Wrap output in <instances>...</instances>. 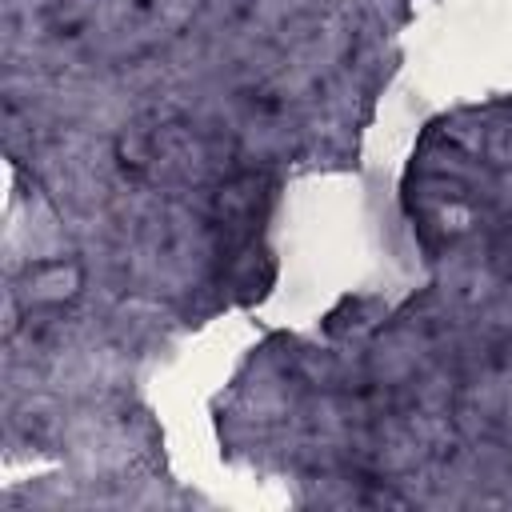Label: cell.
I'll use <instances>...</instances> for the list:
<instances>
[{
	"label": "cell",
	"mask_w": 512,
	"mask_h": 512,
	"mask_svg": "<svg viewBox=\"0 0 512 512\" xmlns=\"http://www.w3.org/2000/svg\"><path fill=\"white\" fill-rule=\"evenodd\" d=\"M76 292H80V268L68 260H44V264L28 268V276H24L28 304L56 308V304H68Z\"/></svg>",
	"instance_id": "obj_1"
}]
</instances>
